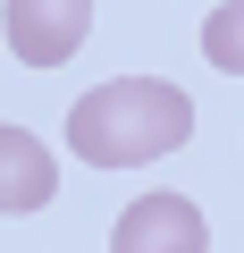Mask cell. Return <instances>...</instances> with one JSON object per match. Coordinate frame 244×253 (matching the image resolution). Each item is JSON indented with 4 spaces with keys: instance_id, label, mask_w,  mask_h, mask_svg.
Instances as JSON below:
<instances>
[{
    "instance_id": "obj_5",
    "label": "cell",
    "mask_w": 244,
    "mask_h": 253,
    "mask_svg": "<svg viewBox=\"0 0 244 253\" xmlns=\"http://www.w3.org/2000/svg\"><path fill=\"white\" fill-rule=\"evenodd\" d=\"M202 59L219 76H244V0H219V9L202 17Z\"/></svg>"
},
{
    "instance_id": "obj_4",
    "label": "cell",
    "mask_w": 244,
    "mask_h": 253,
    "mask_svg": "<svg viewBox=\"0 0 244 253\" xmlns=\"http://www.w3.org/2000/svg\"><path fill=\"white\" fill-rule=\"evenodd\" d=\"M59 194V152L26 126H0V219H26Z\"/></svg>"
},
{
    "instance_id": "obj_1",
    "label": "cell",
    "mask_w": 244,
    "mask_h": 253,
    "mask_svg": "<svg viewBox=\"0 0 244 253\" xmlns=\"http://www.w3.org/2000/svg\"><path fill=\"white\" fill-rule=\"evenodd\" d=\"M194 135V101L169 76H109L68 110V152L84 169H152Z\"/></svg>"
},
{
    "instance_id": "obj_3",
    "label": "cell",
    "mask_w": 244,
    "mask_h": 253,
    "mask_svg": "<svg viewBox=\"0 0 244 253\" xmlns=\"http://www.w3.org/2000/svg\"><path fill=\"white\" fill-rule=\"evenodd\" d=\"M109 253H210V219L194 194L160 186V194H135L109 228Z\"/></svg>"
},
{
    "instance_id": "obj_2",
    "label": "cell",
    "mask_w": 244,
    "mask_h": 253,
    "mask_svg": "<svg viewBox=\"0 0 244 253\" xmlns=\"http://www.w3.org/2000/svg\"><path fill=\"white\" fill-rule=\"evenodd\" d=\"M0 42L26 68H68L93 42V0H9L0 9Z\"/></svg>"
}]
</instances>
